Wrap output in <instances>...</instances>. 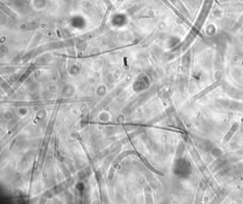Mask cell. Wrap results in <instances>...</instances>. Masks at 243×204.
I'll use <instances>...</instances> for the list:
<instances>
[{
  "mask_svg": "<svg viewBox=\"0 0 243 204\" xmlns=\"http://www.w3.org/2000/svg\"><path fill=\"white\" fill-rule=\"evenodd\" d=\"M237 123H234V124L232 126V128L230 129V130L229 131L228 133H227V134L226 135L225 137V141L229 140V139H230V138L233 135V133H234V132L237 131Z\"/></svg>",
  "mask_w": 243,
  "mask_h": 204,
  "instance_id": "6da1fadb",
  "label": "cell"
}]
</instances>
